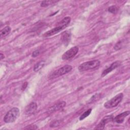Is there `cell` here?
Listing matches in <instances>:
<instances>
[{
  "mask_svg": "<svg viewBox=\"0 0 130 130\" xmlns=\"http://www.w3.org/2000/svg\"><path fill=\"white\" fill-rule=\"evenodd\" d=\"M113 116L112 115H108L104 117L100 122L97 125L96 127L95 128V129H103L105 128V125L106 124L108 123L110 121H111L113 120Z\"/></svg>",
  "mask_w": 130,
  "mask_h": 130,
  "instance_id": "cell-8",
  "label": "cell"
},
{
  "mask_svg": "<svg viewBox=\"0 0 130 130\" xmlns=\"http://www.w3.org/2000/svg\"><path fill=\"white\" fill-rule=\"evenodd\" d=\"M108 11L112 14H116L118 11V8L116 6H111L109 7Z\"/></svg>",
  "mask_w": 130,
  "mask_h": 130,
  "instance_id": "cell-16",
  "label": "cell"
},
{
  "mask_svg": "<svg viewBox=\"0 0 130 130\" xmlns=\"http://www.w3.org/2000/svg\"><path fill=\"white\" fill-rule=\"evenodd\" d=\"M100 66V61L99 60H93L84 62L81 63L78 67V70L82 72L91 70L98 69Z\"/></svg>",
  "mask_w": 130,
  "mask_h": 130,
  "instance_id": "cell-2",
  "label": "cell"
},
{
  "mask_svg": "<svg viewBox=\"0 0 130 130\" xmlns=\"http://www.w3.org/2000/svg\"><path fill=\"white\" fill-rule=\"evenodd\" d=\"M72 70V67L70 65H65L63 67H61V68L57 70L54 71L53 73H51L48 76V78L49 79L55 78L58 77L59 76H62L64 74H67L68 73L70 72Z\"/></svg>",
  "mask_w": 130,
  "mask_h": 130,
  "instance_id": "cell-5",
  "label": "cell"
},
{
  "mask_svg": "<svg viewBox=\"0 0 130 130\" xmlns=\"http://www.w3.org/2000/svg\"><path fill=\"white\" fill-rule=\"evenodd\" d=\"M19 114V109L17 107H14L6 114L4 118V121L7 123H12L18 118Z\"/></svg>",
  "mask_w": 130,
  "mask_h": 130,
  "instance_id": "cell-3",
  "label": "cell"
},
{
  "mask_svg": "<svg viewBox=\"0 0 130 130\" xmlns=\"http://www.w3.org/2000/svg\"><path fill=\"white\" fill-rule=\"evenodd\" d=\"M121 64V62L119 61H116L114 62H113L110 66L107 68L106 69L104 70V71L102 72L101 76L102 77H104L105 76H106V75H107L108 74H109V73H110L111 72H112L113 70H114V69H115L116 68H117L118 66H120V64Z\"/></svg>",
  "mask_w": 130,
  "mask_h": 130,
  "instance_id": "cell-10",
  "label": "cell"
},
{
  "mask_svg": "<svg viewBox=\"0 0 130 130\" xmlns=\"http://www.w3.org/2000/svg\"><path fill=\"white\" fill-rule=\"evenodd\" d=\"M70 21H71V18L70 17H66L64 18L60 22V23L58 24V25L57 26H56L55 27L46 32L43 35V36L44 37H48L58 33L61 30H62L64 28H66L70 23Z\"/></svg>",
  "mask_w": 130,
  "mask_h": 130,
  "instance_id": "cell-1",
  "label": "cell"
},
{
  "mask_svg": "<svg viewBox=\"0 0 130 130\" xmlns=\"http://www.w3.org/2000/svg\"><path fill=\"white\" fill-rule=\"evenodd\" d=\"M38 108L37 104L36 102H31L25 109L24 113L27 115H30L35 113Z\"/></svg>",
  "mask_w": 130,
  "mask_h": 130,
  "instance_id": "cell-9",
  "label": "cell"
},
{
  "mask_svg": "<svg viewBox=\"0 0 130 130\" xmlns=\"http://www.w3.org/2000/svg\"><path fill=\"white\" fill-rule=\"evenodd\" d=\"M45 61L44 60H41L37 62L34 67V71L35 72H38L39 70H40L45 65Z\"/></svg>",
  "mask_w": 130,
  "mask_h": 130,
  "instance_id": "cell-13",
  "label": "cell"
},
{
  "mask_svg": "<svg viewBox=\"0 0 130 130\" xmlns=\"http://www.w3.org/2000/svg\"><path fill=\"white\" fill-rule=\"evenodd\" d=\"M100 97H101V94H99V93L95 94L91 98L90 101V102H93L98 100V99H99L100 98Z\"/></svg>",
  "mask_w": 130,
  "mask_h": 130,
  "instance_id": "cell-17",
  "label": "cell"
},
{
  "mask_svg": "<svg viewBox=\"0 0 130 130\" xmlns=\"http://www.w3.org/2000/svg\"><path fill=\"white\" fill-rule=\"evenodd\" d=\"M57 1H43L41 4V6L42 7H46L49 5H51L52 4H53L55 3H56Z\"/></svg>",
  "mask_w": 130,
  "mask_h": 130,
  "instance_id": "cell-15",
  "label": "cell"
},
{
  "mask_svg": "<svg viewBox=\"0 0 130 130\" xmlns=\"http://www.w3.org/2000/svg\"><path fill=\"white\" fill-rule=\"evenodd\" d=\"M4 57H5L4 55L2 53H1V54H0V59H1V60H2L3 58H4Z\"/></svg>",
  "mask_w": 130,
  "mask_h": 130,
  "instance_id": "cell-22",
  "label": "cell"
},
{
  "mask_svg": "<svg viewBox=\"0 0 130 130\" xmlns=\"http://www.w3.org/2000/svg\"><path fill=\"white\" fill-rule=\"evenodd\" d=\"M31 127H30V125H28L26 127L24 128V129H38V127L36 126V125H30Z\"/></svg>",
  "mask_w": 130,
  "mask_h": 130,
  "instance_id": "cell-20",
  "label": "cell"
},
{
  "mask_svg": "<svg viewBox=\"0 0 130 130\" xmlns=\"http://www.w3.org/2000/svg\"><path fill=\"white\" fill-rule=\"evenodd\" d=\"M59 123H60L59 121V120H57V121L52 122L50 124V127H56V126H58L59 125Z\"/></svg>",
  "mask_w": 130,
  "mask_h": 130,
  "instance_id": "cell-18",
  "label": "cell"
},
{
  "mask_svg": "<svg viewBox=\"0 0 130 130\" xmlns=\"http://www.w3.org/2000/svg\"><path fill=\"white\" fill-rule=\"evenodd\" d=\"M130 113L129 111H126L124 112H122L118 115L116 116L114 118H113V120L114 122L117 123H121L124 121V118L129 115Z\"/></svg>",
  "mask_w": 130,
  "mask_h": 130,
  "instance_id": "cell-11",
  "label": "cell"
},
{
  "mask_svg": "<svg viewBox=\"0 0 130 130\" xmlns=\"http://www.w3.org/2000/svg\"><path fill=\"white\" fill-rule=\"evenodd\" d=\"M91 111H92V109H88L85 112H84L83 114H82V115H80V116L79 117V120H82L84 119H85V118H86L88 116H89L90 115Z\"/></svg>",
  "mask_w": 130,
  "mask_h": 130,
  "instance_id": "cell-14",
  "label": "cell"
},
{
  "mask_svg": "<svg viewBox=\"0 0 130 130\" xmlns=\"http://www.w3.org/2000/svg\"><path fill=\"white\" fill-rule=\"evenodd\" d=\"M66 105V103L64 101H60L53 105L50 108L48 109L47 111V113L51 114L57 111L60 110L63 108Z\"/></svg>",
  "mask_w": 130,
  "mask_h": 130,
  "instance_id": "cell-7",
  "label": "cell"
},
{
  "mask_svg": "<svg viewBox=\"0 0 130 130\" xmlns=\"http://www.w3.org/2000/svg\"><path fill=\"white\" fill-rule=\"evenodd\" d=\"M39 54H40V51H39V50H36L32 52V54H31V56H32V57H36L38 56Z\"/></svg>",
  "mask_w": 130,
  "mask_h": 130,
  "instance_id": "cell-19",
  "label": "cell"
},
{
  "mask_svg": "<svg viewBox=\"0 0 130 130\" xmlns=\"http://www.w3.org/2000/svg\"><path fill=\"white\" fill-rule=\"evenodd\" d=\"M79 48L77 46H74L71 48L70 49L65 52L62 55L61 58L62 60H68L74 57L78 52Z\"/></svg>",
  "mask_w": 130,
  "mask_h": 130,
  "instance_id": "cell-6",
  "label": "cell"
},
{
  "mask_svg": "<svg viewBox=\"0 0 130 130\" xmlns=\"http://www.w3.org/2000/svg\"><path fill=\"white\" fill-rule=\"evenodd\" d=\"M11 30V28L10 26H5L1 31V34H0L1 37L3 38V37H5L7 36V35H8L10 32Z\"/></svg>",
  "mask_w": 130,
  "mask_h": 130,
  "instance_id": "cell-12",
  "label": "cell"
},
{
  "mask_svg": "<svg viewBox=\"0 0 130 130\" xmlns=\"http://www.w3.org/2000/svg\"><path fill=\"white\" fill-rule=\"evenodd\" d=\"M27 82H25L24 83H23L22 86V88H21L22 90H24L26 88V87H27Z\"/></svg>",
  "mask_w": 130,
  "mask_h": 130,
  "instance_id": "cell-21",
  "label": "cell"
},
{
  "mask_svg": "<svg viewBox=\"0 0 130 130\" xmlns=\"http://www.w3.org/2000/svg\"><path fill=\"white\" fill-rule=\"evenodd\" d=\"M123 95L122 93H119L114 96L111 100L104 103V106L106 109H111L116 107L122 101Z\"/></svg>",
  "mask_w": 130,
  "mask_h": 130,
  "instance_id": "cell-4",
  "label": "cell"
}]
</instances>
